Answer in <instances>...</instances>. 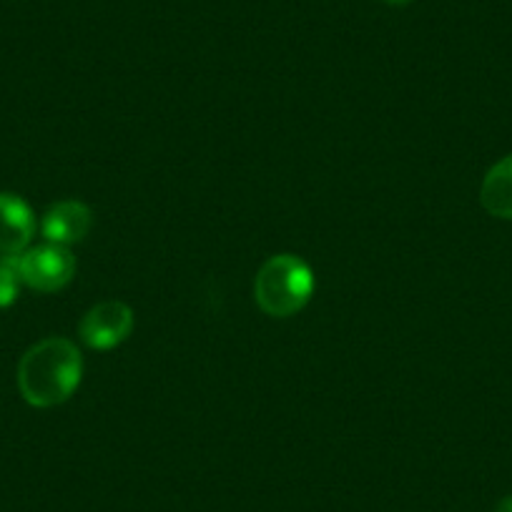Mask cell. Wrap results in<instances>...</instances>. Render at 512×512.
<instances>
[{
	"mask_svg": "<svg viewBox=\"0 0 512 512\" xmlns=\"http://www.w3.org/2000/svg\"><path fill=\"white\" fill-rule=\"evenodd\" d=\"M480 204L495 219L512 221V154L497 161L480 186Z\"/></svg>",
	"mask_w": 512,
	"mask_h": 512,
	"instance_id": "cell-7",
	"label": "cell"
},
{
	"mask_svg": "<svg viewBox=\"0 0 512 512\" xmlns=\"http://www.w3.org/2000/svg\"><path fill=\"white\" fill-rule=\"evenodd\" d=\"M93 226V214L83 201H58L43 216L41 231L48 244L71 246L88 236Z\"/></svg>",
	"mask_w": 512,
	"mask_h": 512,
	"instance_id": "cell-5",
	"label": "cell"
},
{
	"mask_svg": "<svg viewBox=\"0 0 512 512\" xmlns=\"http://www.w3.org/2000/svg\"><path fill=\"white\" fill-rule=\"evenodd\" d=\"M382 3H387V6H395V8H405V6H410V3H415V0H382Z\"/></svg>",
	"mask_w": 512,
	"mask_h": 512,
	"instance_id": "cell-10",
	"label": "cell"
},
{
	"mask_svg": "<svg viewBox=\"0 0 512 512\" xmlns=\"http://www.w3.org/2000/svg\"><path fill=\"white\" fill-rule=\"evenodd\" d=\"M134 324V309L128 307L126 302L108 299V302L96 304V307H91L83 314L78 334H81L86 347L108 352V349H116L118 344H123L131 337Z\"/></svg>",
	"mask_w": 512,
	"mask_h": 512,
	"instance_id": "cell-4",
	"label": "cell"
},
{
	"mask_svg": "<svg viewBox=\"0 0 512 512\" xmlns=\"http://www.w3.org/2000/svg\"><path fill=\"white\" fill-rule=\"evenodd\" d=\"M314 294V274L294 254L269 256L254 282V299L264 314L287 319L302 312Z\"/></svg>",
	"mask_w": 512,
	"mask_h": 512,
	"instance_id": "cell-2",
	"label": "cell"
},
{
	"mask_svg": "<svg viewBox=\"0 0 512 512\" xmlns=\"http://www.w3.org/2000/svg\"><path fill=\"white\" fill-rule=\"evenodd\" d=\"M21 274H18L16 256H3L0 259V309L11 307L21 292Z\"/></svg>",
	"mask_w": 512,
	"mask_h": 512,
	"instance_id": "cell-8",
	"label": "cell"
},
{
	"mask_svg": "<svg viewBox=\"0 0 512 512\" xmlns=\"http://www.w3.org/2000/svg\"><path fill=\"white\" fill-rule=\"evenodd\" d=\"M16 264L21 282L43 294L61 292L76 277V256L68 251V246H33L16 256Z\"/></svg>",
	"mask_w": 512,
	"mask_h": 512,
	"instance_id": "cell-3",
	"label": "cell"
},
{
	"mask_svg": "<svg viewBox=\"0 0 512 512\" xmlns=\"http://www.w3.org/2000/svg\"><path fill=\"white\" fill-rule=\"evenodd\" d=\"M83 377V359L66 337H48L33 344L18 364V390L38 410L71 400Z\"/></svg>",
	"mask_w": 512,
	"mask_h": 512,
	"instance_id": "cell-1",
	"label": "cell"
},
{
	"mask_svg": "<svg viewBox=\"0 0 512 512\" xmlns=\"http://www.w3.org/2000/svg\"><path fill=\"white\" fill-rule=\"evenodd\" d=\"M495 512H512V495L505 497V500H502L500 505H497Z\"/></svg>",
	"mask_w": 512,
	"mask_h": 512,
	"instance_id": "cell-9",
	"label": "cell"
},
{
	"mask_svg": "<svg viewBox=\"0 0 512 512\" xmlns=\"http://www.w3.org/2000/svg\"><path fill=\"white\" fill-rule=\"evenodd\" d=\"M33 231H36V219L31 206L16 194H0V254H23L31 244Z\"/></svg>",
	"mask_w": 512,
	"mask_h": 512,
	"instance_id": "cell-6",
	"label": "cell"
}]
</instances>
